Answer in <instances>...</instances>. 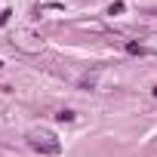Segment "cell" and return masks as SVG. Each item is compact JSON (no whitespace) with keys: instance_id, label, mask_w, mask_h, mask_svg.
I'll use <instances>...</instances> for the list:
<instances>
[{"instance_id":"cell-6","label":"cell","mask_w":157,"mask_h":157,"mask_svg":"<svg viewBox=\"0 0 157 157\" xmlns=\"http://www.w3.org/2000/svg\"><path fill=\"white\" fill-rule=\"evenodd\" d=\"M154 96H157V86H154Z\"/></svg>"},{"instance_id":"cell-5","label":"cell","mask_w":157,"mask_h":157,"mask_svg":"<svg viewBox=\"0 0 157 157\" xmlns=\"http://www.w3.org/2000/svg\"><path fill=\"white\" fill-rule=\"evenodd\" d=\"M10 16H13V13H10V10H0V25H3V22H6V19H10Z\"/></svg>"},{"instance_id":"cell-7","label":"cell","mask_w":157,"mask_h":157,"mask_svg":"<svg viewBox=\"0 0 157 157\" xmlns=\"http://www.w3.org/2000/svg\"><path fill=\"white\" fill-rule=\"evenodd\" d=\"M0 68H3V62H0Z\"/></svg>"},{"instance_id":"cell-4","label":"cell","mask_w":157,"mask_h":157,"mask_svg":"<svg viewBox=\"0 0 157 157\" xmlns=\"http://www.w3.org/2000/svg\"><path fill=\"white\" fill-rule=\"evenodd\" d=\"M56 117H59V120H62V123H68V120H74V111H59V114H56Z\"/></svg>"},{"instance_id":"cell-1","label":"cell","mask_w":157,"mask_h":157,"mask_svg":"<svg viewBox=\"0 0 157 157\" xmlns=\"http://www.w3.org/2000/svg\"><path fill=\"white\" fill-rule=\"evenodd\" d=\"M25 142H28V148H31V151H37V154H49V157L62 154V142H59V136H56L52 129L34 126V129H28Z\"/></svg>"},{"instance_id":"cell-3","label":"cell","mask_w":157,"mask_h":157,"mask_svg":"<svg viewBox=\"0 0 157 157\" xmlns=\"http://www.w3.org/2000/svg\"><path fill=\"white\" fill-rule=\"evenodd\" d=\"M126 52H132V56H142V52H145V49H142V46H139V43H126Z\"/></svg>"},{"instance_id":"cell-2","label":"cell","mask_w":157,"mask_h":157,"mask_svg":"<svg viewBox=\"0 0 157 157\" xmlns=\"http://www.w3.org/2000/svg\"><path fill=\"white\" fill-rule=\"evenodd\" d=\"M123 13V3H120V0H117V3H111L108 6V16H120Z\"/></svg>"}]
</instances>
